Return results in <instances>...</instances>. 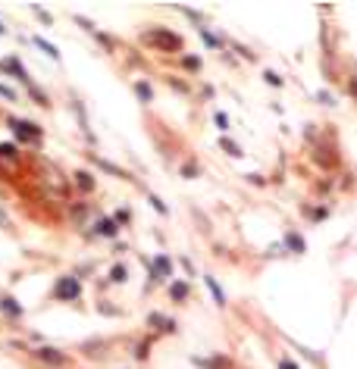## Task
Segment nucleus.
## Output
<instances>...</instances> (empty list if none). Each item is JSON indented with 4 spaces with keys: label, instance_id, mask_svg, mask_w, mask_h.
<instances>
[{
    "label": "nucleus",
    "instance_id": "obj_1",
    "mask_svg": "<svg viewBox=\"0 0 357 369\" xmlns=\"http://www.w3.org/2000/svg\"><path fill=\"white\" fill-rule=\"evenodd\" d=\"M148 41H154L160 47H170V50H179V47H182V38L170 35V31H148Z\"/></svg>",
    "mask_w": 357,
    "mask_h": 369
},
{
    "label": "nucleus",
    "instance_id": "obj_2",
    "mask_svg": "<svg viewBox=\"0 0 357 369\" xmlns=\"http://www.w3.org/2000/svg\"><path fill=\"white\" fill-rule=\"evenodd\" d=\"M78 292H82V288H78V282H76L73 276H66V279L57 282V294L63 297V301H76Z\"/></svg>",
    "mask_w": 357,
    "mask_h": 369
},
{
    "label": "nucleus",
    "instance_id": "obj_3",
    "mask_svg": "<svg viewBox=\"0 0 357 369\" xmlns=\"http://www.w3.org/2000/svg\"><path fill=\"white\" fill-rule=\"evenodd\" d=\"M13 132H16V138H22V141H31V138H38L41 135V129L38 125H31V122H22V119H13Z\"/></svg>",
    "mask_w": 357,
    "mask_h": 369
},
{
    "label": "nucleus",
    "instance_id": "obj_4",
    "mask_svg": "<svg viewBox=\"0 0 357 369\" xmlns=\"http://www.w3.org/2000/svg\"><path fill=\"white\" fill-rule=\"evenodd\" d=\"M170 272H172V263L166 260V257L154 260V279H170Z\"/></svg>",
    "mask_w": 357,
    "mask_h": 369
},
{
    "label": "nucleus",
    "instance_id": "obj_5",
    "mask_svg": "<svg viewBox=\"0 0 357 369\" xmlns=\"http://www.w3.org/2000/svg\"><path fill=\"white\" fill-rule=\"evenodd\" d=\"M204 282H207V288H210L213 301H217V304H219V307H223V304H226V294H223V288H219V285H217V279H213V276H204Z\"/></svg>",
    "mask_w": 357,
    "mask_h": 369
},
{
    "label": "nucleus",
    "instance_id": "obj_6",
    "mask_svg": "<svg viewBox=\"0 0 357 369\" xmlns=\"http://www.w3.org/2000/svg\"><path fill=\"white\" fill-rule=\"evenodd\" d=\"M35 354L41 357L44 363H53V366H57V363H63V354H57V351H53V348H38Z\"/></svg>",
    "mask_w": 357,
    "mask_h": 369
},
{
    "label": "nucleus",
    "instance_id": "obj_7",
    "mask_svg": "<svg viewBox=\"0 0 357 369\" xmlns=\"http://www.w3.org/2000/svg\"><path fill=\"white\" fill-rule=\"evenodd\" d=\"M170 297H172V301H185V297H188V285H185V282L170 285Z\"/></svg>",
    "mask_w": 357,
    "mask_h": 369
},
{
    "label": "nucleus",
    "instance_id": "obj_8",
    "mask_svg": "<svg viewBox=\"0 0 357 369\" xmlns=\"http://www.w3.org/2000/svg\"><path fill=\"white\" fill-rule=\"evenodd\" d=\"M35 44L41 47V50H44V53H47V57H51V60H60V50H57V47H53V44H47L44 38H35Z\"/></svg>",
    "mask_w": 357,
    "mask_h": 369
},
{
    "label": "nucleus",
    "instance_id": "obj_9",
    "mask_svg": "<svg viewBox=\"0 0 357 369\" xmlns=\"http://www.w3.org/2000/svg\"><path fill=\"white\" fill-rule=\"evenodd\" d=\"M98 232H100V235H116V223H113V219H100Z\"/></svg>",
    "mask_w": 357,
    "mask_h": 369
},
{
    "label": "nucleus",
    "instance_id": "obj_10",
    "mask_svg": "<svg viewBox=\"0 0 357 369\" xmlns=\"http://www.w3.org/2000/svg\"><path fill=\"white\" fill-rule=\"evenodd\" d=\"M150 323H154L157 328H166V332H172V319H163V316H157V313H154V316H150Z\"/></svg>",
    "mask_w": 357,
    "mask_h": 369
},
{
    "label": "nucleus",
    "instance_id": "obj_11",
    "mask_svg": "<svg viewBox=\"0 0 357 369\" xmlns=\"http://www.w3.org/2000/svg\"><path fill=\"white\" fill-rule=\"evenodd\" d=\"M135 91L141 94V100H145V104L150 100V85H148V82H138V85H135Z\"/></svg>",
    "mask_w": 357,
    "mask_h": 369
},
{
    "label": "nucleus",
    "instance_id": "obj_12",
    "mask_svg": "<svg viewBox=\"0 0 357 369\" xmlns=\"http://www.w3.org/2000/svg\"><path fill=\"white\" fill-rule=\"evenodd\" d=\"M285 245H291V247H295V254H301V250H304V241H301L298 235H289V238H285Z\"/></svg>",
    "mask_w": 357,
    "mask_h": 369
},
{
    "label": "nucleus",
    "instance_id": "obj_13",
    "mask_svg": "<svg viewBox=\"0 0 357 369\" xmlns=\"http://www.w3.org/2000/svg\"><path fill=\"white\" fill-rule=\"evenodd\" d=\"M110 279H113V282H125V266H113V272H110Z\"/></svg>",
    "mask_w": 357,
    "mask_h": 369
},
{
    "label": "nucleus",
    "instance_id": "obj_14",
    "mask_svg": "<svg viewBox=\"0 0 357 369\" xmlns=\"http://www.w3.org/2000/svg\"><path fill=\"white\" fill-rule=\"evenodd\" d=\"M4 310L6 313H19V304H16L13 297H4Z\"/></svg>",
    "mask_w": 357,
    "mask_h": 369
},
{
    "label": "nucleus",
    "instance_id": "obj_15",
    "mask_svg": "<svg viewBox=\"0 0 357 369\" xmlns=\"http://www.w3.org/2000/svg\"><path fill=\"white\" fill-rule=\"evenodd\" d=\"M78 185H82V188H91V185H94V178L88 176V172H78Z\"/></svg>",
    "mask_w": 357,
    "mask_h": 369
},
{
    "label": "nucleus",
    "instance_id": "obj_16",
    "mask_svg": "<svg viewBox=\"0 0 357 369\" xmlns=\"http://www.w3.org/2000/svg\"><path fill=\"white\" fill-rule=\"evenodd\" d=\"M0 156H16V144H0Z\"/></svg>",
    "mask_w": 357,
    "mask_h": 369
},
{
    "label": "nucleus",
    "instance_id": "obj_17",
    "mask_svg": "<svg viewBox=\"0 0 357 369\" xmlns=\"http://www.w3.org/2000/svg\"><path fill=\"white\" fill-rule=\"evenodd\" d=\"M0 97H6V100H16V91H13V88H6V85H0Z\"/></svg>",
    "mask_w": 357,
    "mask_h": 369
},
{
    "label": "nucleus",
    "instance_id": "obj_18",
    "mask_svg": "<svg viewBox=\"0 0 357 369\" xmlns=\"http://www.w3.org/2000/svg\"><path fill=\"white\" fill-rule=\"evenodd\" d=\"M201 35H204V44H210V47H219V41L210 35V31H201Z\"/></svg>",
    "mask_w": 357,
    "mask_h": 369
},
{
    "label": "nucleus",
    "instance_id": "obj_19",
    "mask_svg": "<svg viewBox=\"0 0 357 369\" xmlns=\"http://www.w3.org/2000/svg\"><path fill=\"white\" fill-rule=\"evenodd\" d=\"M267 82H269V85H282V78L276 75V73H267Z\"/></svg>",
    "mask_w": 357,
    "mask_h": 369
},
{
    "label": "nucleus",
    "instance_id": "obj_20",
    "mask_svg": "<svg viewBox=\"0 0 357 369\" xmlns=\"http://www.w3.org/2000/svg\"><path fill=\"white\" fill-rule=\"evenodd\" d=\"M217 122H219V129H229V119H226V113H219V116H217Z\"/></svg>",
    "mask_w": 357,
    "mask_h": 369
},
{
    "label": "nucleus",
    "instance_id": "obj_21",
    "mask_svg": "<svg viewBox=\"0 0 357 369\" xmlns=\"http://www.w3.org/2000/svg\"><path fill=\"white\" fill-rule=\"evenodd\" d=\"M282 369H298V366L291 363V360H282Z\"/></svg>",
    "mask_w": 357,
    "mask_h": 369
},
{
    "label": "nucleus",
    "instance_id": "obj_22",
    "mask_svg": "<svg viewBox=\"0 0 357 369\" xmlns=\"http://www.w3.org/2000/svg\"><path fill=\"white\" fill-rule=\"evenodd\" d=\"M0 35H6V28H4V26H0Z\"/></svg>",
    "mask_w": 357,
    "mask_h": 369
}]
</instances>
